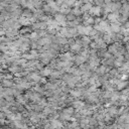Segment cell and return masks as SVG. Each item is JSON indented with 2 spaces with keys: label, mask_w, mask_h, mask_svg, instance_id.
Masks as SVG:
<instances>
[{
  "label": "cell",
  "mask_w": 129,
  "mask_h": 129,
  "mask_svg": "<svg viewBox=\"0 0 129 129\" xmlns=\"http://www.w3.org/2000/svg\"><path fill=\"white\" fill-rule=\"evenodd\" d=\"M71 50L73 51V52H80L81 50H82V45H80L78 44H75L73 45H71Z\"/></svg>",
  "instance_id": "52a82bcc"
},
{
  "label": "cell",
  "mask_w": 129,
  "mask_h": 129,
  "mask_svg": "<svg viewBox=\"0 0 129 129\" xmlns=\"http://www.w3.org/2000/svg\"><path fill=\"white\" fill-rule=\"evenodd\" d=\"M102 20H103L102 18H100V17H96V18H95V24H99V23L101 22Z\"/></svg>",
  "instance_id": "d6986e66"
},
{
  "label": "cell",
  "mask_w": 129,
  "mask_h": 129,
  "mask_svg": "<svg viewBox=\"0 0 129 129\" xmlns=\"http://www.w3.org/2000/svg\"><path fill=\"white\" fill-rule=\"evenodd\" d=\"M55 20H56L61 24V23H63V22H66L67 16L64 15V14H62V13H58L55 15Z\"/></svg>",
  "instance_id": "7a4b0ae2"
},
{
  "label": "cell",
  "mask_w": 129,
  "mask_h": 129,
  "mask_svg": "<svg viewBox=\"0 0 129 129\" xmlns=\"http://www.w3.org/2000/svg\"><path fill=\"white\" fill-rule=\"evenodd\" d=\"M72 105H73V107L76 108V109H81L82 107H84L85 103L82 102V101H74Z\"/></svg>",
  "instance_id": "9c48e42d"
},
{
  "label": "cell",
  "mask_w": 129,
  "mask_h": 129,
  "mask_svg": "<svg viewBox=\"0 0 129 129\" xmlns=\"http://www.w3.org/2000/svg\"><path fill=\"white\" fill-rule=\"evenodd\" d=\"M42 10H44V12H46V13H51L52 9L49 4H45V5H44V7H42Z\"/></svg>",
  "instance_id": "5bb4252c"
},
{
  "label": "cell",
  "mask_w": 129,
  "mask_h": 129,
  "mask_svg": "<svg viewBox=\"0 0 129 129\" xmlns=\"http://www.w3.org/2000/svg\"><path fill=\"white\" fill-rule=\"evenodd\" d=\"M93 5H92V3H84L83 4V6L81 7V10L83 11V13L85 12H89L91 9H92Z\"/></svg>",
  "instance_id": "277c9868"
},
{
  "label": "cell",
  "mask_w": 129,
  "mask_h": 129,
  "mask_svg": "<svg viewBox=\"0 0 129 129\" xmlns=\"http://www.w3.org/2000/svg\"><path fill=\"white\" fill-rule=\"evenodd\" d=\"M71 95L73 97H76V98H79V97H81L82 96V92H81L80 90H74V91H71Z\"/></svg>",
  "instance_id": "8fae6325"
},
{
  "label": "cell",
  "mask_w": 129,
  "mask_h": 129,
  "mask_svg": "<svg viewBox=\"0 0 129 129\" xmlns=\"http://www.w3.org/2000/svg\"><path fill=\"white\" fill-rule=\"evenodd\" d=\"M19 31H20V34H24V33H26L27 31H30V28L27 27V26H25L24 28H21Z\"/></svg>",
  "instance_id": "e0dca14e"
},
{
  "label": "cell",
  "mask_w": 129,
  "mask_h": 129,
  "mask_svg": "<svg viewBox=\"0 0 129 129\" xmlns=\"http://www.w3.org/2000/svg\"><path fill=\"white\" fill-rule=\"evenodd\" d=\"M114 65H115L117 68H121V67L123 66V63L121 61H119V60H116L115 62H114Z\"/></svg>",
  "instance_id": "ac0fdd59"
},
{
  "label": "cell",
  "mask_w": 129,
  "mask_h": 129,
  "mask_svg": "<svg viewBox=\"0 0 129 129\" xmlns=\"http://www.w3.org/2000/svg\"><path fill=\"white\" fill-rule=\"evenodd\" d=\"M72 12H73L76 16H81V15L83 14V11L81 10V8H74Z\"/></svg>",
  "instance_id": "4fadbf2b"
},
{
  "label": "cell",
  "mask_w": 129,
  "mask_h": 129,
  "mask_svg": "<svg viewBox=\"0 0 129 129\" xmlns=\"http://www.w3.org/2000/svg\"><path fill=\"white\" fill-rule=\"evenodd\" d=\"M14 85V83L12 82V80H3L2 81V86L6 88H11Z\"/></svg>",
  "instance_id": "ba28073f"
},
{
  "label": "cell",
  "mask_w": 129,
  "mask_h": 129,
  "mask_svg": "<svg viewBox=\"0 0 129 129\" xmlns=\"http://www.w3.org/2000/svg\"><path fill=\"white\" fill-rule=\"evenodd\" d=\"M39 75L40 76H42V77H49V76H50L51 75V73H52V70L51 69H49V68H46V69H44V70H41L40 72H39Z\"/></svg>",
  "instance_id": "5b68a950"
},
{
  "label": "cell",
  "mask_w": 129,
  "mask_h": 129,
  "mask_svg": "<svg viewBox=\"0 0 129 129\" xmlns=\"http://www.w3.org/2000/svg\"><path fill=\"white\" fill-rule=\"evenodd\" d=\"M76 1H77V0H66V1H65V3H66L67 5H68V6L71 8V7L75 6V4H76Z\"/></svg>",
  "instance_id": "2e32d148"
},
{
  "label": "cell",
  "mask_w": 129,
  "mask_h": 129,
  "mask_svg": "<svg viewBox=\"0 0 129 129\" xmlns=\"http://www.w3.org/2000/svg\"><path fill=\"white\" fill-rule=\"evenodd\" d=\"M21 16L25 17V18H28V19H30V18L33 16V14H32V12H31L30 9H24V10H23V12H22V15H21Z\"/></svg>",
  "instance_id": "8992f818"
},
{
  "label": "cell",
  "mask_w": 129,
  "mask_h": 129,
  "mask_svg": "<svg viewBox=\"0 0 129 129\" xmlns=\"http://www.w3.org/2000/svg\"><path fill=\"white\" fill-rule=\"evenodd\" d=\"M28 49H29V45H28L27 42H24V44H22L19 46V51L20 52H25V51L28 50Z\"/></svg>",
  "instance_id": "30bf717a"
},
{
  "label": "cell",
  "mask_w": 129,
  "mask_h": 129,
  "mask_svg": "<svg viewBox=\"0 0 129 129\" xmlns=\"http://www.w3.org/2000/svg\"><path fill=\"white\" fill-rule=\"evenodd\" d=\"M86 61H87V59L84 58V56H81V55L75 56V62H76V64H77V65H80V66H81V65H83Z\"/></svg>",
  "instance_id": "3957f363"
},
{
  "label": "cell",
  "mask_w": 129,
  "mask_h": 129,
  "mask_svg": "<svg viewBox=\"0 0 129 129\" xmlns=\"http://www.w3.org/2000/svg\"><path fill=\"white\" fill-rule=\"evenodd\" d=\"M66 16H67V20H69V21H74L76 18H77V16H76L73 12L68 14V15H66Z\"/></svg>",
  "instance_id": "9a60e30c"
},
{
  "label": "cell",
  "mask_w": 129,
  "mask_h": 129,
  "mask_svg": "<svg viewBox=\"0 0 129 129\" xmlns=\"http://www.w3.org/2000/svg\"><path fill=\"white\" fill-rule=\"evenodd\" d=\"M102 12V8L100 6H93L92 9L89 11L90 14H92V15H95V16H100V14Z\"/></svg>",
  "instance_id": "6da1fadb"
},
{
  "label": "cell",
  "mask_w": 129,
  "mask_h": 129,
  "mask_svg": "<svg viewBox=\"0 0 129 129\" xmlns=\"http://www.w3.org/2000/svg\"><path fill=\"white\" fill-rule=\"evenodd\" d=\"M94 3L96 4V6L104 7L106 5V0H94Z\"/></svg>",
  "instance_id": "7c38bea8"
}]
</instances>
